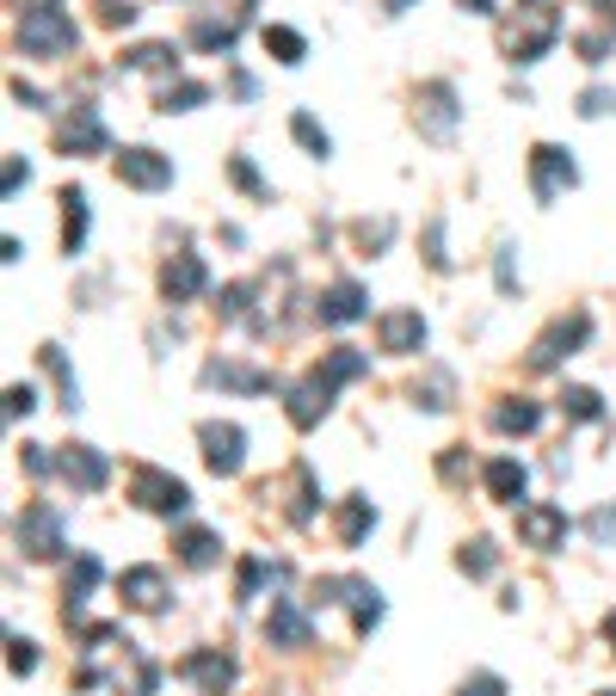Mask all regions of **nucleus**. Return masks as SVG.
<instances>
[{"instance_id": "nucleus-1", "label": "nucleus", "mask_w": 616, "mask_h": 696, "mask_svg": "<svg viewBox=\"0 0 616 696\" xmlns=\"http://www.w3.org/2000/svg\"><path fill=\"white\" fill-rule=\"evenodd\" d=\"M74 43H81V26L62 13V0H38V7H26V19H19V50H26V56L62 62V56H74Z\"/></svg>"}, {"instance_id": "nucleus-2", "label": "nucleus", "mask_w": 616, "mask_h": 696, "mask_svg": "<svg viewBox=\"0 0 616 696\" xmlns=\"http://www.w3.org/2000/svg\"><path fill=\"white\" fill-rule=\"evenodd\" d=\"M13 543L31 555V561H56V555L68 549V536H62V511L56 506H26L13 518Z\"/></svg>"}, {"instance_id": "nucleus-3", "label": "nucleus", "mask_w": 616, "mask_h": 696, "mask_svg": "<svg viewBox=\"0 0 616 696\" xmlns=\"http://www.w3.org/2000/svg\"><path fill=\"white\" fill-rule=\"evenodd\" d=\"M555 31H562L555 7H549V0H530V19H524V26L511 19V26L499 31V43H506V56H511V62H536V56H543V50L555 43Z\"/></svg>"}, {"instance_id": "nucleus-4", "label": "nucleus", "mask_w": 616, "mask_h": 696, "mask_svg": "<svg viewBox=\"0 0 616 696\" xmlns=\"http://www.w3.org/2000/svg\"><path fill=\"white\" fill-rule=\"evenodd\" d=\"M586 334H592V315H555L543 334H536V346H530V370H555L562 358H574L579 346H586Z\"/></svg>"}, {"instance_id": "nucleus-5", "label": "nucleus", "mask_w": 616, "mask_h": 696, "mask_svg": "<svg viewBox=\"0 0 616 696\" xmlns=\"http://www.w3.org/2000/svg\"><path fill=\"white\" fill-rule=\"evenodd\" d=\"M130 499H136L142 511L179 518V511L191 506V487L179 481V475H167V469H136V475H130Z\"/></svg>"}, {"instance_id": "nucleus-6", "label": "nucleus", "mask_w": 616, "mask_h": 696, "mask_svg": "<svg viewBox=\"0 0 616 696\" xmlns=\"http://www.w3.org/2000/svg\"><path fill=\"white\" fill-rule=\"evenodd\" d=\"M579 186V167H574V155L567 148H555V142H536L530 148V191L543 203H555L562 191H574Z\"/></svg>"}, {"instance_id": "nucleus-7", "label": "nucleus", "mask_w": 616, "mask_h": 696, "mask_svg": "<svg viewBox=\"0 0 616 696\" xmlns=\"http://www.w3.org/2000/svg\"><path fill=\"white\" fill-rule=\"evenodd\" d=\"M118 186H136V191H167L173 186V161H167L161 148H123L118 161H111Z\"/></svg>"}, {"instance_id": "nucleus-8", "label": "nucleus", "mask_w": 616, "mask_h": 696, "mask_svg": "<svg viewBox=\"0 0 616 696\" xmlns=\"http://www.w3.org/2000/svg\"><path fill=\"white\" fill-rule=\"evenodd\" d=\"M198 444H203V463H210L216 475H241V463H247V431L241 426H228V419H203Z\"/></svg>"}, {"instance_id": "nucleus-9", "label": "nucleus", "mask_w": 616, "mask_h": 696, "mask_svg": "<svg viewBox=\"0 0 616 696\" xmlns=\"http://www.w3.org/2000/svg\"><path fill=\"white\" fill-rule=\"evenodd\" d=\"M414 118H419V130L431 136V142H450V130H456V87L450 81H426L419 87V99H414Z\"/></svg>"}, {"instance_id": "nucleus-10", "label": "nucleus", "mask_w": 616, "mask_h": 696, "mask_svg": "<svg viewBox=\"0 0 616 696\" xmlns=\"http://www.w3.org/2000/svg\"><path fill=\"white\" fill-rule=\"evenodd\" d=\"M518 543L524 549H562L567 543V511L562 506H543V499H536V506H518Z\"/></svg>"}, {"instance_id": "nucleus-11", "label": "nucleus", "mask_w": 616, "mask_h": 696, "mask_svg": "<svg viewBox=\"0 0 616 696\" xmlns=\"http://www.w3.org/2000/svg\"><path fill=\"white\" fill-rule=\"evenodd\" d=\"M376 346L382 351H419L426 346V315L419 308H389V315H376Z\"/></svg>"}, {"instance_id": "nucleus-12", "label": "nucleus", "mask_w": 616, "mask_h": 696, "mask_svg": "<svg viewBox=\"0 0 616 696\" xmlns=\"http://www.w3.org/2000/svg\"><path fill=\"white\" fill-rule=\"evenodd\" d=\"M179 678H186V684H198L203 696H222L228 684H235V659H228V654H216V647H198V654H186V659H179Z\"/></svg>"}, {"instance_id": "nucleus-13", "label": "nucleus", "mask_w": 616, "mask_h": 696, "mask_svg": "<svg viewBox=\"0 0 616 696\" xmlns=\"http://www.w3.org/2000/svg\"><path fill=\"white\" fill-rule=\"evenodd\" d=\"M56 475H62V481H74L81 494H99V487H106V475H111V463L93 450V444H68V450L56 456Z\"/></svg>"}, {"instance_id": "nucleus-14", "label": "nucleus", "mask_w": 616, "mask_h": 696, "mask_svg": "<svg viewBox=\"0 0 616 696\" xmlns=\"http://www.w3.org/2000/svg\"><path fill=\"white\" fill-rule=\"evenodd\" d=\"M56 148H62V155H99V148H106V123H99V111L74 106V118L56 130Z\"/></svg>"}, {"instance_id": "nucleus-15", "label": "nucleus", "mask_w": 616, "mask_h": 696, "mask_svg": "<svg viewBox=\"0 0 616 696\" xmlns=\"http://www.w3.org/2000/svg\"><path fill=\"white\" fill-rule=\"evenodd\" d=\"M203 284H210V271H203L198 253H179V259H167V266H161V296H167V302H191Z\"/></svg>"}, {"instance_id": "nucleus-16", "label": "nucleus", "mask_w": 616, "mask_h": 696, "mask_svg": "<svg viewBox=\"0 0 616 696\" xmlns=\"http://www.w3.org/2000/svg\"><path fill=\"white\" fill-rule=\"evenodd\" d=\"M327 407H334V389H327L321 376H308L302 389H290V426L296 431H315L327 419Z\"/></svg>"}, {"instance_id": "nucleus-17", "label": "nucleus", "mask_w": 616, "mask_h": 696, "mask_svg": "<svg viewBox=\"0 0 616 696\" xmlns=\"http://www.w3.org/2000/svg\"><path fill=\"white\" fill-rule=\"evenodd\" d=\"M203 382H210V389L266 395V389H271V370H247V364H228V358H216V364H203Z\"/></svg>"}, {"instance_id": "nucleus-18", "label": "nucleus", "mask_w": 616, "mask_h": 696, "mask_svg": "<svg viewBox=\"0 0 616 696\" xmlns=\"http://www.w3.org/2000/svg\"><path fill=\"white\" fill-rule=\"evenodd\" d=\"M370 315V296L358 290V284H334V290L321 296V321L327 327H351V321H364Z\"/></svg>"}, {"instance_id": "nucleus-19", "label": "nucleus", "mask_w": 616, "mask_h": 696, "mask_svg": "<svg viewBox=\"0 0 616 696\" xmlns=\"http://www.w3.org/2000/svg\"><path fill=\"white\" fill-rule=\"evenodd\" d=\"M118 591H123L130 610H161V604H167V579L155 574V567H130V574L118 579Z\"/></svg>"}, {"instance_id": "nucleus-20", "label": "nucleus", "mask_w": 616, "mask_h": 696, "mask_svg": "<svg viewBox=\"0 0 616 696\" xmlns=\"http://www.w3.org/2000/svg\"><path fill=\"white\" fill-rule=\"evenodd\" d=\"M524 487H530V475H524V463H511V456H494L487 463V494L499 499V506H518Z\"/></svg>"}, {"instance_id": "nucleus-21", "label": "nucleus", "mask_w": 616, "mask_h": 696, "mask_svg": "<svg viewBox=\"0 0 616 696\" xmlns=\"http://www.w3.org/2000/svg\"><path fill=\"white\" fill-rule=\"evenodd\" d=\"M376 524V506L364 494H351V499H339V511H334V530H339V543H346V549H358L364 543V530H370Z\"/></svg>"}, {"instance_id": "nucleus-22", "label": "nucleus", "mask_w": 616, "mask_h": 696, "mask_svg": "<svg viewBox=\"0 0 616 696\" xmlns=\"http://www.w3.org/2000/svg\"><path fill=\"white\" fill-rule=\"evenodd\" d=\"M266 635L278 647H308V616L296 610L290 598H278V604H271V616H266Z\"/></svg>"}, {"instance_id": "nucleus-23", "label": "nucleus", "mask_w": 616, "mask_h": 696, "mask_svg": "<svg viewBox=\"0 0 616 696\" xmlns=\"http://www.w3.org/2000/svg\"><path fill=\"white\" fill-rule=\"evenodd\" d=\"M81 241H87V191L68 186L62 191V247L68 253H81Z\"/></svg>"}, {"instance_id": "nucleus-24", "label": "nucleus", "mask_w": 616, "mask_h": 696, "mask_svg": "<svg viewBox=\"0 0 616 696\" xmlns=\"http://www.w3.org/2000/svg\"><path fill=\"white\" fill-rule=\"evenodd\" d=\"M235 38H241L235 19H198V26H191V43H198V50H216V56L235 50Z\"/></svg>"}, {"instance_id": "nucleus-25", "label": "nucleus", "mask_w": 616, "mask_h": 696, "mask_svg": "<svg viewBox=\"0 0 616 696\" xmlns=\"http://www.w3.org/2000/svg\"><path fill=\"white\" fill-rule=\"evenodd\" d=\"M203 99H210L203 81H167L161 93H155V111H198Z\"/></svg>"}, {"instance_id": "nucleus-26", "label": "nucleus", "mask_w": 616, "mask_h": 696, "mask_svg": "<svg viewBox=\"0 0 616 696\" xmlns=\"http://www.w3.org/2000/svg\"><path fill=\"white\" fill-rule=\"evenodd\" d=\"M536 426H543V407L536 401H499L494 407V431H518L524 438V431H536Z\"/></svg>"}, {"instance_id": "nucleus-27", "label": "nucleus", "mask_w": 616, "mask_h": 696, "mask_svg": "<svg viewBox=\"0 0 616 696\" xmlns=\"http://www.w3.org/2000/svg\"><path fill=\"white\" fill-rule=\"evenodd\" d=\"M364 370H370V358H364V351H351V346H339V351H334V358H327L315 376H321L327 389H339V382H351V376H364Z\"/></svg>"}, {"instance_id": "nucleus-28", "label": "nucleus", "mask_w": 616, "mask_h": 696, "mask_svg": "<svg viewBox=\"0 0 616 696\" xmlns=\"http://www.w3.org/2000/svg\"><path fill=\"white\" fill-rule=\"evenodd\" d=\"M38 358H43V370L56 376V389H62V407H68V414H74V407H81V382H74V370H68L62 346H43Z\"/></svg>"}, {"instance_id": "nucleus-29", "label": "nucleus", "mask_w": 616, "mask_h": 696, "mask_svg": "<svg viewBox=\"0 0 616 696\" xmlns=\"http://www.w3.org/2000/svg\"><path fill=\"white\" fill-rule=\"evenodd\" d=\"M123 62H130V68H148V74H173V68H179V50H173V43H136Z\"/></svg>"}, {"instance_id": "nucleus-30", "label": "nucleus", "mask_w": 616, "mask_h": 696, "mask_svg": "<svg viewBox=\"0 0 616 696\" xmlns=\"http://www.w3.org/2000/svg\"><path fill=\"white\" fill-rule=\"evenodd\" d=\"M346 591H351V610H358V629L370 635L376 623H382V591L364 586V579H346Z\"/></svg>"}, {"instance_id": "nucleus-31", "label": "nucleus", "mask_w": 616, "mask_h": 696, "mask_svg": "<svg viewBox=\"0 0 616 696\" xmlns=\"http://www.w3.org/2000/svg\"><path fill=\"white\" fill-rule=\"evenodd\" d=\"M450 376L444 370H426V382H414V407H426V414H444V407H450Z\"/></svg>"}, {"instance_id": "nucleus-32", "label": "nucleus", "mask_w": 616, "mask_h": 696, "mask_svg": "<svg viewBox=\"0 0 616 696\" xmlns=\"http://www.w3.org/2000/svg\"><path fill=\"white\" fill-rule=\"evenodd\" d=\"M179 555H186V567H216L222 543H216V530H186L179 536Z\"/></svg>"}, {"instance_id": "nucleus-33", "label": "nucleus", "mask_w": 616, "mask_h": 696, "mask_svg": "<svg viewBox=\"0 0 616 696\" xmlns=\"http://www.w3.org/2000/svg\"><path fill=\"white\" fill-rule=\"evenodd\" d=\"M266 50L278 56L284 68H296L308 56V43H302V31H290V26H266Z\"/></svg>"}, {"instance_id": "nucleus-34", "label": "nucleus", "mask_w": 616, "mask_h": 696, "mask_svg": "<svg viewBox=\"0 0 616 696\" xmlns=\"http://www.w3.org/2000/svg\"><path fill=\"white\" fill-rule=\"evenodd\" d=\"M456 567H463V574H475V579H487L499 567V549L494 543H487V536H475V543H463V555H456Z\"/></svg>"}, {"instance_id": "nucleus-35", "label": "nucleus", "mask_w": 616, "mask_h": 696, "mask_svg": "<svg viewBox=\"0 0 616 696\" xmlns=\"http://www.w3.org/2000/svg\"><path fill=\"white\" fill-rule=\"evenodd\" d=\"M93 586H99V561H93V555H81V561L68 567V610H81V598Z\"/></svg>"}, {"instance_id": "nucleus-36", "label": "nucleus", "mask_w": 616, "mask_h": 696, "mask_svg": "<svg viewBox=\"0 0 616 696\" xmlns=\"http://www.w3.org/2000/svg\"><path fill=\"white\" fill-rule=\"evenodd\" d=\"M290 136L308 148V155H315V161H327V148H334V142H327V130L308 118V111H296V118H290Z\"/></svg>"}, {"instance_id": "nucleus-37", "label": "nucleus", "mask_w": 616, "mask_h": 696, "mask_svg": "<svg viewBox=\"0 0 616 696\" xmlns=\"http://www.w3.org/2000/svg\"><path fill=\"white\" fill-rule=\"evenodd\" d=\"M290 481H296L290 518H296V524H308V518H315V475H308V463H296V475H290Z\"/></svg>"}, {"instance_id": "nucleus-38", "label": "nucleus", "mask_w": 616, "mask_h": 696, "mask_svg": "<svg viewBox=\"0 0 616 696\" xmlns=\"http://www.w3.org/2000/svg\"><path fill=\"white\" fill-rule=\"evenodd\" d=\"M562 414L567 419H586V426H592V419H604V401L592 389H562Z\"/></svg>"}, {"instance_id": "nucleus-39", "label": "nucleus", "mask_w": 616, "mask_h": 696, "mask_svg": "<svg viewBox=\"0 0 616 696\" xmlns=\"http://www.w3.org/2000/svg\"><path fill=\"white\" fill-rule=\"evenodd\" d=\"M7 666H13L19 678H26V672H38V642H26V635H13V642H7Z\"/></svg>"}, {"instance_id": "nucleus-40", "label": "nucleus", "mask_w": 616, "mask_h": 696, "mask_svg": "<svg viewBox=\"0 0 616 696\" xmlns=\"http://www.w3.org/2000/svg\"><path fill=\"white\" fill-rule=\"evenodd\" d=\"M31 407H38V389H31V382H13V389H7V419L31 414Z\"/></svg>"}, {"instance_id": "nucleus-41", "label": "nucleus", "mask_w": 616, "mask_h": 696, "mask_svg": "<svg viewBox=\"0 0 616 696\" xmlns=\"http://www.w3.org/2000/svg\"><path fill=\"white\" fill-rule=\"evenodd\" d=\"M463 696H506V678H494V672H475V678H463Z\"/></svg>"}, {"instance_id": "nucleus-42", "label": "nucleus", "mask_w": 616, "mask_h": 696, "mask_svg": "<svg viewBox=\"0 0 616 696\" xmlns=\"http://www.w3.org/2000/svg\"><path fill=\"white\" fill-rule=\"evenodd\" d=\"M389 235H395L389 216H376V222H358V241H364V247H389Z\"/></svg>"}, {"instance_id": "nucleus-43", "label": "nucleus", "mask_w": 616, "mask_h": 696, "mask_svg": "<svg viewBox=\"0 0 616 696\" xmlns=\"http://www.w3.org/2000/svg\"><path fill=\"white\" fill-rule=\"evenodd\" d=\"M19 463H26L31 475H56V456L43 450V444H26V450H19Z\"/></svg>"}, {"instance_id": "nucleus-44", "label": "nucleus", "mask_w": 616, "mask_h": 696, "mask_svg": "<svg viewBox=\"0 0 616 696\" xmlns=\"http://www.w3.org/2000/svg\"><path fill=\"white\" fill-rule=\"evenodd\" d=\"M228 173H235V186H241V191H254V198L266 191V186H259V173H254V161H247V155H235V161H228Z\"/></svg>"}, {"instance_id": "nucleus-45", "label": "nucleus", "mask_w": 616, "mask_h": 696, "mask_svg": "<svg viewBox=\"0 0 616 696\" xmlns=\"http://www.w3.org/2000/svg\"><path fill=\"white\" fill-rule=\"evenodd\" d=\"M426 259H431L438 271H450V253H444V222H431V228H426Z\"/></svg>"}, {"instance_id": "nucleus-46", "label": "nucleus", "mask_w": 616, "mask_h": 696, "mask_svg": "<svg viewBox=\"0 0 616 696\" xmlns=\"http://www.w3.org/2000/svg\"><path fill=\"white\" fill-rule=\"evenodd\" d=\"M616 106V93H604V87H592L586 99H579V118H604V111Z\"/></svg>"}, {"instance_id": "nucleus-47", "label": "nucleus", "mask_w": 616, "mask_h": 696, "mask_svg": "<svg viewBox=\"0 0 616 696\" xmlns=\"http://www.w3.org/2000/svg\"><path fill=\"white\" fill-rule=\"evenodd\" d=\"M99 19H106V26H130L136 7H130V0H99Z\"/></svg>"}, {"instance_id": "nucleus-48", "label": "nucleus", "mask_w": 616, "mask_h": 696, "mask_svg": "<svg viewBox=\"0 0 616 696\" xmlns=\"http://www.w3.org/2000/svg\"><path fill=\"white\" fill-rule=\"evenodd\" d=\"M579 56H586V62H604V56H610V38H598V31H586V38H579Z\"/></svg>"}, {"instance_id": "nucleus-49", "label": "nucleus", "mask_w": 616, "mask_h": 696, "mask_svg": "<svg viewBox=\"0 0 616 696\" xmlns=\"http://www.w3.org/2000/svg\"><path fill=\"white\" fill-rule=\"evenodd\" d=\"M259 579H266V567H259V561H241V598H254Z\"/></svg>"}, {"instance_id": "nucleus-50", "label": "nucleus", "mask_w": 616, "mask_h": 696, "mask_svg": "<svg viewBox=\"0 0 616 696\" xmlns=\"http://www.w3.org/2000/svg\"><path fill=\"white\" fill-rule=\"evenodd\" d=\"M26 179H31V167H26V161H19V155H13V161H7V198H13V191H19V186H26Z\"/></svg>"}, {"instance_id": "nucleus-51", "label": "nucleus", "mask_w": 616, "mask_h": 696, "mask_svg": "<svg viewBox=\"0 0 616 696\" xmlns=\"http://www.w3.org/2000/svg\"><path fill=\"white\" fill-rule=\"evenodd\" d=\"M610 530H616V506L592 511V536H610Z\"/></svg>"}, {"instance_id": "nucleus-52", "label": "nucleus", "mask_w": 616, "mask_h": 696, "mask_svg": "<svg viewBox=\"0 0 616 696\" xmlns=\"http://www.w3.org/2000/svg\"><path fill=\"white\" fill-rule=\"evenodd\" d=\"M13 99H19V106H43V93H38V87H26V81H13Z\"/></svg>"}, {"instance_id": "nucleus-53", "label": "nucleus", "mask_w": 616, "mask_h": 696, "mask_svg": "<svg viewBox=\"0 0 616 696\" xmlns=\"http://www.w3.org/2000/svg\"><path fill=\"white\" fill-rule=\"evenodd\" d=\"M463 13H494V0H463Z\"/></svg>"}, {"instance_id": "nucleus-54", "label": "nucleus", "mask_w": 616, "mask_h": 696, "mask_svg": "<svg viewBox=\"0 0 616 696\" xmlns=\"http://www.w3.org/2000/svg\"><path fill=\"white\" fill-rule=\"evenodd\" d=\"M407 7H414V0H382V13H407Z\"/></svg>"}, {"instance_id": "nucleus-55", "label": "nucleus", "mask_w": 616, "mask_h": 696, "mask_svg": "<svg viewBox=\"0 0 616 696\" xmlns=\"http://www.w3.org/2000/svg\"><path fill=\"white\" fill-rule=\"evenodd\" d=\"M604 635H610V647H616V610H610V616H604Z\"/></svg>"}, {"instance_id": "nucleus-56", "label": "nucleus", "mask_w": 616, "mask_h": 696, "mask_svg": "<svg viewBox=\"0 0 616 696\" xmlns=\"http://www.w3.org/2000/svg\"><path fill=\"white\" fill-rule=\"evenodd\" d=\"M604 13H610V26H616V0H610V7H604Z\"/></svg>"}, {"instance_id": "nucleus-57", "label": "nucleus", "mask_w": 616, "mask_h": 696, "mask_svg": "<svg viewBox=\"0 0 616 696\" xmlns=\"http://www.w3.org/2000/svg\"><path fill=\"white\" fill-rule=\"evenodd\" d=\"M604 696H616V690H604Z\"/></svg>"}, {"instance_id": "nucleus-58", "label": "nucleus", "mask_w": 616, "mask_h": 696, "mask_svg": "<svg viewBox=\"0 0 616 696\" xmlns=\"http://www.w3.org/2000/svg\"><path fill=\"white\" fill-rule=\"evenodd\" d=\"M604 7H610V0H604Z\"/></svg>"}]
</instances>
